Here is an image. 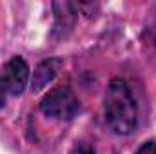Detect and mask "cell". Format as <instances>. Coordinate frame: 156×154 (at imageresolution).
Instances as JSON below:
<instances>
[{
    "mask_svg": "<svg viewBox=\"0 0 156 154\" xmlns=\"http://www.w3.org/2000/svg\"><path fill=\"white\" fill-rule=\"evenodd\" d=\"M53 13H55L53 38H67L69 33L75 29V24L78 20V5L73 2H55Z\"/></svg>",
    "mask_w": 156,
    "mask_h": 154,
    "instance_id": "277c9868",
    "label": "cell"
},
{
    "mask_svg": "<svg viewBox=\"0 0 156 154\" xmlns=\"http://www.w3.org/2000/svg\"><path fill=\"white\" fill-rule=\"evenodd\" d=\"M71 154H96V151H94V147L89 142L80 140V142L75 143V147L71 149Z\"/></svg>",
    "mask_w": 156,
    "mask_h": 154,
    "instance_id": "8992f818",
    "label": "cell"
},
{
    "mask_svg": "<svg viewBox=\"0 0 156 154\" xmlns=\"http://www.w3.org/2000/svg\"><path fill=\"white\" fill-rule=\"evenodd\" d=\"M134 154H156V140H147V142H144Z\"/></svg>",
    "mask_w": 156,
    "mask_h": 154,
    "instance_id": "52a82bcc",
    "label": "cell"
},
{
    "mask_svg": "<svg viewBox=\"0 0 156 154\" xmlns=\"http://www.w3.org/2000/svg\"><path fill=\"white\" fill-rule=\"evenodd\" d=\"M104 120L116 136H129L138 127V105L125 80L109 82L104 94Z\"/></svg>",
    "mask_w": 156,
    "mask_h": 154,
    "instance_id": "6da1fadb",
    "label": "cell"
},
{
    "mask_svg": "<svg viewBox=\"0 0 156 154\" xmlns=\"http://www.w3.org/2000/svg\"><path fill=\"white\" fill-rule=\"evenodd\" d=\"M151 38H153V44H154V47H156V26L153 27V31H151Z\"/></svg>",
    "mask_w": 156,
    "mask_h": 154,
    "instance_id": "ba28073f",
    "label": "cell"
},
{
    "mask_svg": "<svg viewBox=\"0 0 156 154\" xmlns=\"http://www.w3.org/2000/svg\"><path fill=\"white\" fill-rule=\"evenodd\" d=\"M64 67V60L58 58V56H53V58H45L44 62H40L33 73L31 78V91L33 93H38L44 87H47L55 78L58 76L60 69Z\"/></svg>",
    "mask_w": 156,
    "mask_h": 154,
    "instance_id": "5b68a950",
    "label": "cell"
},
{
    "mask_svg": "<svg viewBox=\"0 0 156 154\" xmlns=\"http://www.w3.org/2000/svg\"><path fill=\"white\" fill-rule=\"evenodd\" d=\"M40 111L47 118L58 121H69L80 111V100L75 94V91L67 85L53 87L40 100Z\"/></svg>",
    "mask_w": 156,
    "mask_h": 154,
    "instance_id": "7a4b0ae2",
    "label": "cell"
},
{
    "mask_svg": "<svg viewBox=\"0 0 156 154\" xmlns=\"http://www.w3.org/2000/svg\"><path fill=\"white\" fill-rule=\"evenodd\" d=\"M29 82V65L22 56H11L0 69V109L5 107L9 96L24 94Z\"/></svg>",
    "mask_w": 156,
    "mask_h": 154,
    "instance_id": "3957f363",
    "label": "cell"
}]
</instances>
